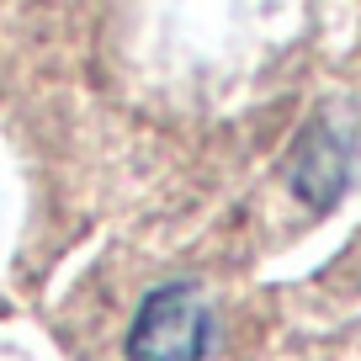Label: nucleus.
<instances>
[{
  "label": "nucleus",
  "instance_id": "f257e3e1",
  "mask_svg": "<svg viewBox=\"0 0 361 361\" xmlns=\"http://www.w3.org/2000/svg\"><path fill=\"white\" fill-rule=\"evenodd\" d=\"M213 319L192 282L154 287L128 329V361H202Z\"/></svg>",
  "mask_w": 361,
  "mask_h": 361
},
{
  "label": "nucleus",
  "instance_id": "f03ea898",
  "mask_svg": "<svg viewBox=\"0 0 361 361\" xmlns=\"http://www.w3.org/2000/svg\"><path fill=\"white\" fill-rule=\"evenodd\" d=\"M345 144H340V133L329 123H314L303 133V144H298L293 154V170H287V180H293V192L303 197L308 207H335L340 192H345Z\"/></svg>",
  "mask_w": 361,
  "mask_h": 361
}]
</instances>
